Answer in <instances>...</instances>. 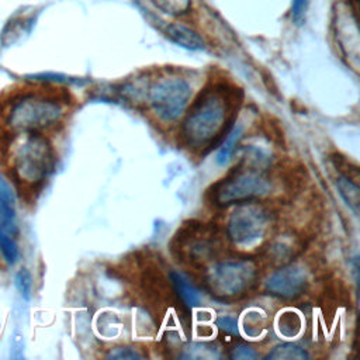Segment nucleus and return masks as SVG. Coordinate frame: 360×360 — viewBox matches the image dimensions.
Instances as JSON below:
<instances>
[{"instance_id": "nucleus-1", "label": "nucleus", "mask_w": 360, "mask_h": 360, "mask_svg": "<svg viewBox=\"0 0 360 360\" xmlns=\"http://www.w3.org/2000/svg\"><path fill=\"white\" fill-rule=\"evenodd\" d=\"M232 98L219 87L205 89L188 108L183 124L181 138L193 150L212 146L228 129L232 120Z\"/></svg>"}, {"instance_id": "nucleus-2", "label": "nucleus", "mask_w": 360, "mask_h": 360, "mask_svg": "<svg viewBox=\"0 0 360 360\" xmlns=\"http://www.w3.org/2000/svg\"><path fill=\"white\" fill-rule=\"evenodd\" d=\"M271 190L270 176L264 166L245 158L224 179L215 183L211 190V201L218 207L239 204L263 197Z\"/></svg>"}, {"instance_id": "nucleus-3", "label": "nucleus", "mask_w": 360, "mask_h": 360, "mask_svg": "<svg viewBox=\"0 0 360 360\" xmlns=\"http://www.w3.org/2000/svg\"><path fill=\"white\" fill-rule=\"evenodd\" d=\"M63 117L62 104L49 96L28 93L8 101L4 114L7 129L17 134L39 132L46 129Z\"/></svg>"}, {"instance_id": "nucleus-4", "label": "nucleus", "mask_w": 360, "mask_h": 360, "mask_svg": "<svg viewBox=\"0 0 360 360\" xmlns=\"http://www.w3.org/2000/svg\"><path fill=\"white\" fill-rule=\"evenodd\" d=\"M13 155V176L20 187H38L53 170L55 155L49 141L39 132L22 134Z\"/></svg>"}, {"instance_id": "nucleus-5", "label": "nucleus", "mask_w": 360, "mask_h": 360, "mask_svg": "<svg viewBox=\"0 0 360 360\" xmlns=\"http://www.w3.org/2000/svg\"><path fill=\"white\" fill-rule=\"evenodd\" d=\"M257 276L259 271L255 262L225 259L205 270L204 287L218 301H233L252 290Z\"/></svg>"}, {"instance_id": "nucleus-6", "label": "nucleus", "mask_w": 360, "mask_h": 360, "mask_svg": "<svg viewBox=\"0 0 360 360\" xmlns=\"http://www.w3.org/2000/svg\"><path fill=\"white\" fill-rule=\"evenodd\" d=\"M270 212L260 204L239 202L226 222L228 239L239 248H249L259 242L269 231Z\"/></svg>"}, {"instance_id": "nucleus-7", "label": "nucleus", "mask_w": 360, "mask_h": 360, "mask_svg": "<svg viewBox=\"0 0 360 360\" xmlns=\"http://www.w3.org/2000/svg\"><path fill=\"white\" fill-rule=\"evenodd\" d=\"M190 97V84L184 79L176 76L158 80L148 93L152 111L165 122L179 120L186 112Z\"/></svg>"}, {"instance_id": "nucleus-8", "label": "nucleus", "mask_w": 360, "mask_h": 360, "mask_svg": "<svg viewBox=\"0 0 360 360\" xmlns=\"http://www.w3.org/2000/svg\"><path fill=\"white\" fill-rule=\"evenodd\" d=\"M177 239L174 249L179 250V256L181 260L194 264L210 260L217 249L215 233L202 225H191L188 229L183 231Z\"/></svg>"}, {"instance_id": "nucleus-9", "label": "nucleus", "mask_w": 360, "mask_h": 360, "mask_svg": "<svg viewBox=\"0 0 360 360\" xmlns=\"http://www.w3.org/2000/svg\"><path fill=\"white\" fill-rule=\"evenodd\" d=\"M307 284L308 278L304 269L295 264H288L274 271L267 278L264 290L277 298L294 300L305 291Z\"/></svg>"}, {"instance_id": "nucleus-10", "label": "nucleus", "mask_w": 360, "mask_h": 360, "mask_svg": "<svg viewBox=\"0 0 360 360\" xmlns=\"http://www.w3.org/2000/svg\"><path fill=\"white\" fill-rule=\"evenodd\" d=\"M166 37L174 42L176 45L188 49V51H202L204 46V41L201 39V37L190 30L186 25L181 24H169L166 27Z\"/></svg>"}, {"instance_id": "nucleus-11", "label": "nucleus", "mask_w": 360, "mask_h": 360, "mask_svg": "<svg viewBox=\"0 0 360 360\" xmlns=\"http://www.w3.org/2000/svg\"><path fill=\"white\" fill-rule=\"evenodd\" d=\"M0 219L6 228H13L15 219V193L0 174Z\"/></svg>"}, {"instance_id": "nucleus-12", "label": "nucleus", "mask_w": 360, "mask_h": 360, "mask_svg": "<svg viewBox=\"0 0 360 360\" xmlns=\"http://www.w3.org/2000/svg\"><path fill=\"white\" fill-rule=\"evenodd\" d=\"M172 285L174 288V291L179 294V297L181 298V301L188 305L190 308L197 307L201 302V294L200 291L188 281V278L186 276H183L179 271H170L169 274Z\"/></svg>"}, {"instance_id": "nucleus-13", "label": "nucleus", "mask_w": 360, "mask_h": 360, "mask_svg": "<svg viewBox=\"0 0 360 360\" xmlns=\"http://www.w3.org/2000/svg\"><path fill=\"white\" fill-rule=\"evenodd\" d=\"M336 187L346 205L353 211V214L357 215L360 207V190L357 184L345 176H339L336 179Z\"/></svg>"}, {"instance_id": "nucleus-14", "label": "nucleus", "mask_w": 360, "mask_h": 360, "mask_svg": "<svg viewBox=\"0 0 360 360\" xmlns=\"http://www.w3.org/2000/svg\"><path fill=\"white\" fill-rule=\"evenodd\" d=\"M266 360H304L309 359V354L295 343L284 342L274 346L264 357Z\"/></svg>"}, {"instance_id": "nucleus-15", "label": "nucleus", "mask_w": 360, "mask_h": 360, "mask_svg": "<svg viewBox=\"0 0 360 360\" xmlns=\"http://www.w3.org/2000/svg\"><path fill=\"white\" fill-rule=\"evenodd\" d=\"M242 131H243V127L238 124L228 132V135L225 136V139H224L222 145L219 146L217 156H215V160L218 165H225L231 159V156L233 155L235 148L242 136Z\"/></svg>"}, {"instance_id": "nucleus-16", "label": "nucleus", "mask_w": 360, "mask_h": 360, "mask_svg": "<svg viewBox=\"0 0 360 360\" xmlns=\"http://www.w3.org/2000/svg\"><path fill=\"white\" fill-rule=\"evenodd\" d=\"M0 252L4 257V260L8 264L15 263L17 259H18V246H17V243L7 233H4L1 231V228H0Z\"/></svg>"}, {"instance_id": "nucleus-17", "label": "nucleus", "mask_w": 360, "mask_h": 360, "mask_svg": "<svg viewBox=\"0 0 360 360\" xmlns=\"http://www.w3.org/2000/svg\"><path fill=\"white\" fill-rule=\"evenodd\" d=\"M15 287L20 292V295L28 301L31 298V290H32V277L31 273L27 269H20L15 274Z\"/></svg>"}, {"instance_id": "nucleus-18", "label": "nucleus", "mask_w": 360, "mask_h": 360, "mask_svg": "<svg viewBox=\"0 0 360 360\" xmlns=\"http://www.w3.org/2000/svg\"><path fill=\"white\" fill-rule=\"evenodd\" d=\"M153 3L169 14H180L188 8L190 0H153Z\"/></svg>"}, {"instance_id": "nucleus-19", "label": "nucleus", "mask_w": 360, "mask_h": 360, "mask_svg": "<svg viewBox=\"0 0 360 360\" xmlns=\"http://www.w3.org/2000/svg\"><path fill=\"white\" fill-rule=\"evenodd\" d=\"M300 318L297 316V314H285V316H283L280 319V332L284 335V336H294L298 329H300Z\"/></svg>"}, {"instance_id": "nucleus-20", "label": "nucleus", "mask_w": 360, "mask_h": 360, "mask_svg": "<svg viewBox=\"0 0 360 360\" xmlns=\"http://www.w3.org/2000/svg\"><path fill=\"white\" fill-rule=\"evenodd\" d=\"M143 356L134 347H115L112 349L108 354H107V359H111V360H135V359H142Z\"/></svg>"}, {"instance_id": "nucleus-21", "label": "nucleus", "mask_w": 360, "mask_h": 360, "mask_svg": "<svg viewBox=\"0 0 360 360\" xmlns=\"http://www.w3.org/2000/svg\"><path fill=\"white\" fill-rule=\"evenodd\" d=\"M259 353L249 345H238L231 352V359L236 360H256Z\"/></svg>"}, {"instance_id": "nucleus-22", "label": "nucleus", "mask_w": 360, "mask_h": 360, "mask_svg": "<svg viewBox=\"0 0 360 360\" xmlns=\"http://www.w3.org/2000/svg\"><path fill=\"white\" fill-rule=\"evenodd\" d=\"M217 326L229 335H238V321L233 316H221L217 319Z\"/></svg>"}, {"instance_id": "nucleus-23", "label": "nucleus", "mask_w": 360, "mask_h": 360, "mask_svg": "<svg viewBox=\"0 0 360 360\" xmlns=\"http://www.w3.org/2000/svg\"><path fill=\"white\" fill-rule=\"evenodd\" d=\"M308 7V0H292L291 1V14L295 22H301L304 20L305 11Z\"/></svg>"}]
</instances>
